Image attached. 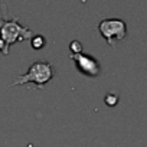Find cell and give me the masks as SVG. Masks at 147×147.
Returning <instances> with one entry per match:
<instances>
[{
  "instance_id": "obj_1",
  "label": "cell",
  "mask_w": 147,
  "mask_h": 147,
  "mask_svg": "<svg viewBox=\"0 0 147 147\" xmlns=\"http://www.w3.org/2000/svg\"><path fill=\"white\" fill-rule=\"evenodd\" d=\"M52 78V66L48 62H35L29 72L26 75L18 77L12 85H18V84H26V82H35L38 84V87H42L43 84H46L48 81H51Z\"/></svg>"
},
{
  "instance_id": "obj_2",
  "label": "cell",
  "mask_w": 147,
  "mask_h": 147,
  "mask_svg": "<svg viewBox=\"0 0 147 147\" xmlns=\"http://www.w3.org/2000/svg\"><path fill=\"white\" fill-rule=\"evenodd\" d=\"M98 29H100L101 35L107 39L108 45H111V46L117 40H121L127 32L125 23L120 19H105L100 23Z\"/></svg>"
},
{
  "instance_id": "obj_3",
  "label": "cell",
  "mask_w": 147,
  "mask_h": 147,
  "mask_svg": "<svg viewBox=\"0 0 147 147\" xmlns=\"http://www.w3.org/2000/svg\"><path fill=\"white\" fill-rule=\"evenodd\" d=\"M30 35H32V32H30L29 29L22 28V26L18 25L15 20H13V22H5L3 26H2V29H0V36H2L0 39L5 42L6 48H7L10 43H13V42H16V40H19V39H26V38H29Z\"/></svg>"
},
{
  "instance_id": "obj_4",
  "label": "cell",
  "mask_w": 147,
  "mask_h": 147,
  "mask_svg": "<svg viewBox=\"0 0 147 147\" xmlns=\"http://www.w3.org/2000/svg\"><path fill=\"white\" fill-rule=\"evenodd\" d=\"M71 58L77 62L78 69L82 71L84 74H87V75L95 77L100 74V65L94 58H91L88 55H82V53H74Z\"/></svg>"
},
{
  "instance_id": "obj_5",
  "label": "cell",
  "mask_w": 147,
  "mask_h": 147,
  "mask_svg": "<svg viewBox=\"0 0 147 147\" xmlns=\"http://www.w3.org/2000/svg\"><path fill=\"white\" fill-rule=\"evenodd\" d=\"M43 45H45V40H43L42 36H38V38H35V40H32V46H35L36 49L42 48Z\"/></svg>"
},
{
  "instance_id": "obj_6",
  "label": "cell",
  "mask_w": 147,
  "mask_h": 147,
  "mask_svg": "<svg viewBox=\"0 0 147 147\" xmlns=\"http://www.w3.org/2000/svg\"><path fill=\"white\" fill-rule=\"evenodd\" d=\"M71 49H72V51H74V49H77V53H81V43H78V42H72Z\"/></svg>"
}]
</instances>
